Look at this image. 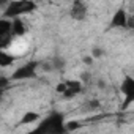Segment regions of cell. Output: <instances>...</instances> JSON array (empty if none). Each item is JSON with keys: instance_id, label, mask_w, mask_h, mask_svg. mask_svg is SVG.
Wrapping results in <instances>:
<instances>
[{"instance_id": "cell-19", "label": "cell", "mask_w": 134, "mask_h": 134, "mask_svg": "<svg viewBox=\"0 0 134 134\" xmlns=\"http://www.w3.org/2000/svg\"><path fill=\"white\" fill-rule=\"evenodd\" d=\"M3 95H5V92H3V90H0V99L3 98Z\"/></svg>"}, {"instance_id": "cell-14", "label": "cell", "mask_w": 134, "mask_h": 134, "mask_svg": "<svg viewBox=\"0 0 134 134\" xmlns=\"http://www.w3.org/2000/svg\"><path fill=\"white\" fill-rule=\"evenodd\" d=\"M55 92H57L58 95H63V93L66 92V84H65V82H58V84L55 85Z\"/></svg>"}, {"instance_id": "cell-1", "label": "cell", "mask_w": 134, "mask_h": 134, "mask_svg": "<svg viewBox=\"0 0 134 134\" xmlns=\"http://www.w3.org/2000/svg\"><path fill=\"white\" fill-rule=\"evenodd\" d=\"M29 134H66L63 114L60 112L49 114L46 118H41Z\"/></svg>"}, {"instance_id": "cell-13", "label": "cell", "mask_w": 134, "mask_h": 134, "mask_svg": "<svg viewBox=\"0 0 134 134\" xmlns=\"http://www.w3.org/2000/svg\"><path fill=\"white\" fill-rule=\"evenodd\" d=\"M10 84H11V79L8 76H2V74H0V90L5 92L10 87Z\"/></svg>"}, {"instance_id": "cell-7", "label": "cell", "mask_w": 134, "mask_h": 134, "mask_svg": "<svg viewBox=\"0 0 134 134\" xmlns=\"http://www.w3.org/2000/svg\"><path fill=\"white\" fill-rule=\"evenodd\" d=\"M126 24H128V14L123 8H118L112 16L110 27L112 29H123V27H126Z\"/></svg>"}, {"instance_id": "cell-17", "label": "cell", "mask_w": 134, "mask_h": 134, "mask_svg": "<svg viewBox=\"0 0 134 134\" xmlns=\"http://www.w3.org/2000/svg\"><path fill=\"white\" fill-rule=\"evenodd\" d=\"M82 62H84V63H85L87 66L93 65V58H92V57H84V58H82Z\"/></svg>"}, {"instance_id": "cell-16", "label": "cell", "mask_w": 134, "mask_h": 134, "mask_svg": "<svg viewBox=\"0 0 134 134\" xmlns=\"http://www.w3.org/2000/svg\"><path fill=\"white\" fill-rule=\"evenodd\" d=\"M87 107H88L90 110H95L96 107H99V101H98V99H90V101L87 103Z\"/></svg>"}, {"instance_id": "cell-6", "label": "cell", "mask_w": 134, "mask_h": 134, "mask_svg": "<svg viewBox=\"0 0 134 134\" xmlns=\"http://www.w3.org/2000/svg\"><path fill=\"white\" fill-rule=\"evenodd\" d=\"M70 14L74 21H84L87 16V5L84 2H73Z\"/></svg>"}, {"instance_id": "cell-8", "label": "cell", "mask_w": 134, "mask_h": 134, "mask_svg": "<svg viewBox=\"0 0 134 134\" xmlns=\"http://www.w3.org/2000/svg\"><path fill=\"white\" fill-rule=\"evenodd\" d=\"M25 35V24L21 18H16L11 21V36H24Z\"/></svg>"}, {"instance_id": "cell-2", "label": "cell", "mask_w": 134, "mask_h": 134, "mask_svg": "<svg viewBox=\"0 0 134 134\" xmlns=\"http://www.w3.org/2000/svg\"><path fill=\"white\" fill-rule=\"evenodd\" d=\"M36 10V3L29 2V0H18V2H10L3 11V18L5 19H16L21 14H29L33 13Z\"/></svg>"}, {"instance_id": "cell-9", "label": "cell", "mask_w": 134, "mask_h": 134, "mask_svg": "<svg viewBox=\"0 0 134 134\" xmlns=\"http://www.w3.org/2000/svg\"><path fill=\"white\" fill-rule=\"evenodd\" d=\"M40 120H41V115H40L38 112H35V110H29V112H25V114L22 115L19 125H33V123H38Z\"/></svg>"}, {"instance_id": "cell-3", "label": "cell", "mask_w": 134, "mask_h": 134, "mask_svg": "<svg viewBox=\"0 0 134 134\" xmlns=\"http://www.w3.org/2000/svg\"><path fill=\"white\" fill-rule=\"evenodd\" d=\"M40 63L36 62H27L24 65H21L18 70H14V73L11 74V81H27V79H33L36 76V70H38Z\"/></svg>"}, {"instance_id": "cell-12", "label": "cell", "mask_w": 134, "mask_h": 134, "mask_svg": "<svg viewBox=\"0 0 134 134\" xmlns=\"http://www.w3.org/2000/svg\"><path fill=\"white\" fill-rule=\"evenodd\" d=\"M82 125H81V121H77V120H70V121H65V131L66 132H70V131H76V129H79Z\"/></svg>"}, {"instance_id": "cell-5", "label": "cell", "mask_w": 134, "mask_h": 134, "mask_svg": "<svg viewBox=\"0 0 134 134\" xmlns=\"http://www.w3.org/2000/svg\"><path fill=\"white\" fill-rule=\"evenodd\" d=\"M65 84H66V92L63 93V98L71 99V98H76L79 93H82V88H84L82 81H79V79H71V81H66Z\"/></svg>"}, {"instance_id": "cell-11", "label": "cell", "mask_w": 134, "mask_h": 134, "mask_svg": "<svg viewBox=\"0 0 134 134\" xmlns=\"http://www.w3.org/2000/svg\"><path fill=\"white\" fill-rule=\"evenodd\" d=\"M11 35V19L0 18V38Z\"/></svg>"}, {"instance_id": "cell-4", "label": "cell", "mask_w": 134, "mask_h": 134, "mask_svg": "<svg viewBox=\"0 0 134 134\" xmlns=\"http://www.w3.org/2000/svg\"><path fill=\"white\" fill-rule=\"evenodd\" d=\"M121 93L125 95V103H123V109H126L128 106L132 104L134 101V79L132 76H125V79L121 81V87H120Z\"/></svg>"}, {"instance_id": "cell-18", "label": "cell", "mask_w": 134, "mask_h": 134, "mask_svg": "<svg viewBox=\"0 0 134 134\" xmlns=\"http://www.w3.org/2000/svg\"><path fill=\"white\" fill-rule=\"evenodd\" d=\"M98 87H99L101 90H103V88H106V82H104V81H98Z\"/></svg>"}, {"instance_id": "cell-10", "label": "cell", "mask_w": 134, "mask_h": 134, "mask_svg": "<svg viewBox=\"0 0 134 134\" xmlns=\"http://www.w3.org/2000/svg\"><path fill=\"white\" fill-rule=\"evenodd\" d=\"M16 62V57L11 52L7 51H0V68H8Z\"/></svg>"}, {"instance_id": "cell-15", "label": "cell", "mask_w": 134, "mask_h": 134, "mask_svg": "<svg viewBox=\"0 0 134 134\" xmlns=\"http://www.w3.org/2000/svg\"><path fill=\"white\" fill-rule=\"evenodd\" d=\"M103 54H104V52H103V49H101V47H95V49L92 51V55H90V57L95 60V58H99Z\"/></svg>"}]
</instances>
